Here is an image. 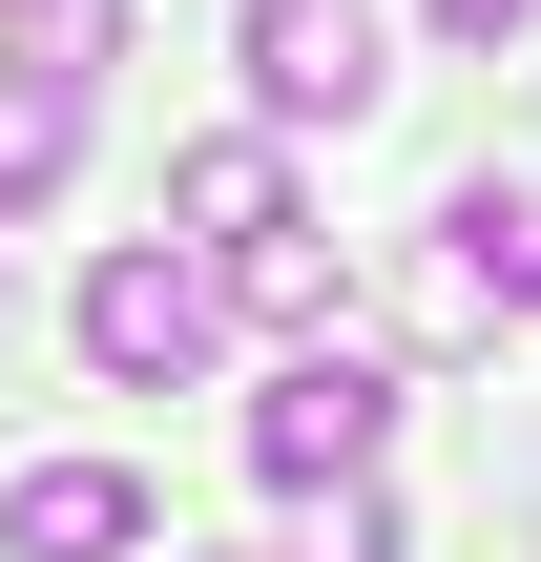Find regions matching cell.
Here are the masks:
<instances>
[{
    "instance_id": "6da1fadb",
    "label": "cell",
    "mask_w": 541,
    "mask_h": 562,
    "mask_svg": "<svg viewBox=\"0 0 541 562\" xmlns=\"http://www.w3.org/2000/svg\"><path fill=\"white\" fill-rule=\"evenodd\" d=\"M375 438H396V375H375V355H292V375L250 396V480H271V501H354Z\"/></svg>"
},
{
    "instance_id": "7a4b0ae2",
    "label": "cell",
    "mask_w": 541,
    "mask_h": 562,
    "mask_svg": "<svg viewBox=\"0 0 541 562\" xmlns=\"http://www.w3.org/2000/svg\"><path fill=\"white\" fill-rule=\"evenodd\" d=\"M83 355H104L125 396H188V375L229 355V292H208L188 250H104V271H83Z\"/></svg>"
},
{
    "instance_id": "3957f363",
    "label": "cell",
    "mask_w": 541,
    "mask_h": 562,
    "mask_svg": "<svg viewBox=\"0 0 541 562\" xmlns=\"http://www.w3.org/2000/svg\"><path fill=\"white\" fill-rule=\"evenodd\" d=\"M229 63H250L271 125H375V83H396V63H375V0H250Z\"/></svg>"
},
{
    "instance_id": "277c9868",
    "label": "cell",
    "mask_w": 541,
    "mask_h": 562,
    "mask_svg": "<svg viewBox=\"0 0 541 562\" xmlns=\"http://www.w3.org/2000/svg\"><path fill=\"white\" fill-rule=\"evenodd\" d=\"M146 542V480L125 459H21L0 480V562H125Z\"/></svg>"
},
{
    "instance_id": "5b68a950",
    "label": "cell",
    "mask_w": 541,
    "mask_h": 562,
    "mask_svg": "<svg viewBox=\"0 0 541 562\" xmlns=\"http://www.w3.org/2000/svg\"><path fill=\"white\" fill-rule=\"evenodd\" d=\"M167 209H188L229 271H250V250H292V167H271L250 125H229V146H188V167H167Z\"/></svg>"
},
{
    "instance_id": "8992f818",
    "label": "cell",
    "mask_w": 541,
    "mask_h": 562,
    "mask_svg": "<svg viewBox=\"0 0 541 562\" xmlns=\"http://www.w3.org/2000/svg\"><path fill=\"white\" fill-rule=\"evenodd\" d=\"M438 250L480 271V313H541V167H480V188L438 209Z\"/></svg>"
},
{
    "instance_id": "52a82bcc",
    "label": "cell",
    "mask_w": 541,
    "mask_h": 562,
    "mask_svg": "<svg viewBox=\"0 0 541 562\" xmlns=\"http://www.w3.org/2000/svg\"><path fill=\"white\" fill-rule=\"evenodd\" d=\"M63 167H83V83L0 63V229H21V209H63Z\"/></svg>"
},
{
    "instance_id": "ba28073f",
    "label": "cell",
    "mask_w": 541,
    "mask_h": 562,
    "mask_svg": "<svg viewBox=\"0 0 541 562\" xmlns=\"http://www.w3.org/2000/svg\"><path fill=\"white\" fill-rule=\"evenodd\" d=\"M229 292H250V313H292V334H334V250H313V229H292V250H250Z\"/></svg>"
},
{
    "instance_id": "9c48e42d",
    "label": "cell",
    "mask_w": 541,
    "mask_h": 562,
    "mask_svg": "<svg viewBox=\"0 0 541 562\" xmlns=\"http://www.w3.org/2000/svg\"><path fill=\"white\" fill-rule=\"evenodd\" d=\"M521 21H541V0H438V42H521Z\"/></svg>"
}]
</instances>
